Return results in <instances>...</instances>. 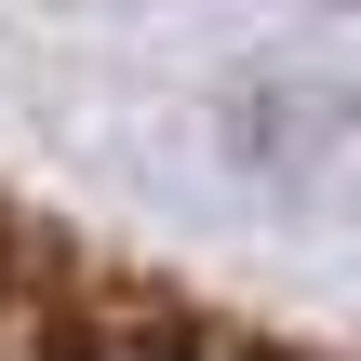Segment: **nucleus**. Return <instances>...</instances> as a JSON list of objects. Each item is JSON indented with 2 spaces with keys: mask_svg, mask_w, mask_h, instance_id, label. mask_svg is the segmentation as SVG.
Masks as SVG:
<instances>
[{
  "mask_svg": "<svg viewBox=\"0 0 361 361\" xmlns=\"http://www.w3.org/2000/svg\"><path fill=\"white\" fill-rule=\"evenodd\" d=\"M0 361H361L0 188Z\"/></svg>",
  "mask_w": 361,
  "mask_h": 361,
  "instance_id": "nucleus-1",
  "label": "nucleus"
}]
</instances>
